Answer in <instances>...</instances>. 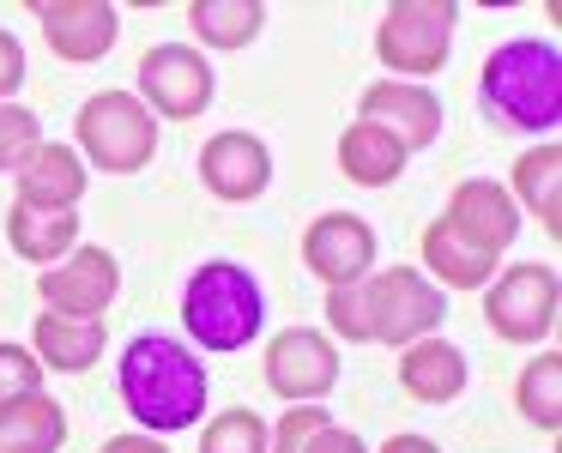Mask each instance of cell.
Returning a JSON list of instances; mask_svg holds the SVG:
<instances>
[{
    "mask_svg": "<svg viewBox=\"0 0 562 453\" xmlns=\"http://www.w3.org/2000/svg\"><path fill=\"white\" fill-rule=\"evenodd\" d=\"M122 399L151 435H176L206 417V363L164 332H139L122 351Z\"/></svg>",
    "mask_w": 562,
    "mask_h": 453,
    "instance_id": "6da1fadb",
    "label": "cell"
},
{
    "mask_svg": "<svg viewBox=\"0 0 562 453\" xmlns=\"http://www.w3.org/2000/svg\"><path fill=\"white\" fill-rule=\"evenodd\" d=\"M484 103L520 134H557L562 122V55L538 37H514L484 61Z\"/></svg>",
    "mask_w": 562,
    "mask_h": 453,
    "instance_id": "7a4b0ae2",
    "label": "cell"
},
{
    "mask_svg": "<svg viewBox=\"0 0 562 453\" xmlns=\"http://www.w3.org/2000/svg\"><path fill=\"white\" fill-rule=\"evenodd\" d=\"M260 320H267V296H260L255 272L236 260H206L182 291V327L206 351H243L255 344Z\"/></svg>",
    "mask_w": 562,
    "mask_h": 453,
    "instance_id": "3957f363",
    "label": "cell"
},
{
    "mask_svg": "<svg viewBox=\"0 0 562 453\" xmlns=\"http://www.w3.org/2000/svg\"><path fill=\"white\" fill-rule=\"evenodd\" d=\"M453 19H460L453 0H393L375 31L381 67H393V79H405V86L424 73H441L453 49Z\"/></svg>",
    "mask_w": 562,
    "mask_h": 453,
    "instance_id": "277c9868",
    "label": "cell"
},
{
    "mask_svg": "<svg viewBox=\"0 0 562 453\" xmlns=\"http://www.w3.org/2000/svg\"><path fill=\"white\" fill-rule=\"evenodd\" d=\"M79 146L91 163H103L110 175H134L158 151V115L134 98V91H98L79 110Z\"/></svg>",
    "mask_w": 562,
    "mask_h": 453,
    "instance_id": "5b68a950",
    "label": "cell"
},
{
    "mask_svg": "<svg viewBox=\"0 0 562 453\" xmlns=\"http://www.w3.org/2000/svg\"><path fill=\"white\" fill-rule=\"evenodd\" d=\"M357 291H363L369 339L393 344V351H405V344L429 339V332L441 327V315H448V296H441L436 284L424 279V272H412V267L375 272V279L357 284Z\"/></svg>",
    "mask_w": 562,
    "mask_h": 453,
    "instance_id": "8992f818",
    "label": "cell"
},
{
    "mask_svg": "<svg viewBox=\"0 0 562 453\" xmlns=\"http://www.w3.org/2000/svg\"><path fill=\"white\" fill-rule=\"evenodd\" d=\"M557 303H562L557 272L538 267V260H520V267H508L496 284H490L484 320H490V332L508 339V344H538V339H550V327H557Z\"/></svg>",
    "mask_w": 562,
    "mask_h": 453,
    "instance_id": "52a82bcc",
    "label": "cell"
},
{
    "mask_svg": "<svg viewBox=\"0 0 562 453\" xmlns=\"http://www.w3.org/2000/svg\"><path fill=\"white\" fill-rule=\"evenodd\" d=\"M218 79H212L206 55L188 49V43H158V49L139 55V103L151 115H170V122H194L212 103Z\"/></svg>",
    "mask_w": 562,
    "mask_h": 453,
    "instance_id": "ba28073f",
    "label": "cell"
},
{
    "mask_svg": "<svg viewBox=\"0 0 562 453\" xmlns=\"http://www.w3.org/2000/svg\"><path fill=\"white\" fill-rule=\"evenodd\" d=\"M37 291H43V303H49V315L103 320V308L122 291V267H115L110 248H74L61 267H43Z\"/></svg>",
    "mask_w": 562,
    "mask_h": 453,
    "instance_id": "9c48e42d",
    "label": "cell"
},
{
    "mask_svg": "<svg viewBox=\"0 0 562 453\" xmlns=\"http://www.w3.org/2000/svg\"><path fill=\"white\" fill-rule=\"evenodd\" d=\"M339 381V351H333L327 332H308V327H291L267 344V387L291 405H315L333 393Z\"/></svg>",
    "mask_w": 562,
    "mask_h": 453,
    "instance_id": "30bf717a",
    "label": "cell"
},
{
    "mask_svg": "<svg viewBox=\"0 0 562 453\" xmlns=\"http://www.w3.org/2000/svg\"><path fill=\"white\" fill-rule=\"evenodd\" d=\"M303 260L327 291L363 284V272L375 267V230H369L357 212H321L303 236Z\"/></svg>",
    "mask_w": 562,
    "mask_h": 453,
    "instance_id": "8fae6325",
    "label": "cell"
},
{
    "mask_svg": "<svg viewBox=\"0 0 562 453\" xmlns=\"http://www.w3.org/2000/svg\"><path fill=\"white\" fill-rule=\"evenodd\" d=\"M37 19H43L49 49L74 67L103 61L115 49V37H122V13L110 0H49V7H37Z\"/></svg>",
    "mask_w": 562,
    "mask_h": 453,
    "instance_id": "7c38bea8",
    "label": "cell"
},
{
    "mask_svg": "<svg viewBox=\"0 0 562 453\" xmlns=\"http://www.w3.org/2000/svg\"><path fill=\"white\" fill-rule=\"evenodd\" d=\"M200 182L212 188L218 200L243 206V200H260L272 182V151L260 146L255 134L231 127V134H212L206 151H200Z\"/></svg>",
    "mask_w": 562,
    "mask_h": 453,
    "instance_id": "4fadbf2b",
    "label": "cell"
},
{
    "mask_svg": "<svg viewBox=\"0 0 562 453\" xmlns=\"http://www.w3.org/2000/svg\"><path fill=\"white\" fill-rule=\"evenodd\" d=\"M363 122L381 127L387 139H400L405 158L424 146H436L441 134V103L429 98L424 86H405V79H375V86L363 91Z\"/></svg>",
    "mask_w": 562,
    "mask_h": 453,
    "instance_id": "5bb4252c",
    "label": "cell"
},
{
    "mask_svg": "<svg viewBox=\"0 0 562 453\" xmlns=\"http://www.w3.org/2000/svg\"><path fill=\"white\" fill-rule=\"evenodd\" d=\"M448 224L465 236L472 248H484V254H502V248L520 236V206H514L508 188L484 182V175H472V182H460L448 194Z\"/></svg>",
    "mask_w": 562,
    "mask_h": 453,
    "instance_id": "9a60e30c",
    "label": "cell"
},
{
    "mask_svg": "<svg viewBox=\"0 0 562 453\" xmlns=\"http://www.w3.org/2000/svg\"><path fill=\"white\" fill-rule=\"evenodd\" d=\"M400 387L417 405H448L465 393V356L448 339H417L400 351Z\"/></svg>",
    "mask_w": 562,
    "mask_h": 453,
    "instance_id": "2e32d148",
    "label": "cell"
},
{
    "mask_svg": "<svg viewBox=\"0 0 562 453\" xmlns=\"http://www.w3.org/2000/svg\"><path fill=\"white\" fill-rule=\"evenodd\" d=\"M13 175H19V200H25V206H74V200L86 194V163H79V151L49 146V139H43Z\"/></svg>",
    "mask_w": 562,
    "mask_h": 453,
    "instance_id": "e0dca14e",
    "label": "cell"
},
{
    "mask_svg": "<svg viewBox=\"0 0 562 453\" xmlns=\"http://www.w3.org/2000/svg\"><path fill=\"white\" fill-rule=\"evenodd\" d=\"M67 441V411L49 393H25V399L0 405V453H61Z\"/></svg>",
    "mask_w": 562,
    "mask_h": 453,
    "instance_id": "ac0fdd59",
    "label": "cell"
},
{
    "mask_svg": "<svg viewBox=\"0 0 562 453\" xmlns=\"http://www.w3.org/2000/svg\"><path fill=\"white\" fill-rule=\"evenodd\" d=\"M424 260H429V272H436L448 291H484V284L496 279V254L472 248L448 218H436V224L424 230Z\"/></svg>",
    "mask_w": 562,
    "mask_h": 453,
    "instance_id": "d6986e66",
    "label": "cell"
},
{
    "mask_svg": "<svg viewBox=\"0 0 562 453\" xmlns=\"http://www.w3.org/2000/svg\"><path fill=\"white\" fill-rule=\"evenodd\" d=\"M7 236L25 260H67L79 242V212L74 206H25L19 200L13 218H7Z\"/></svg>",
    "mask_w": 562,
    "mask_h": 453,
    "instance_id": "ffe728a7",
    "label": "cell"
},
{
    "mask_svg": "<svg viewBox=\"0 0 562 453\" xmlns=\"http://www.w3.org/2000/svg\"><path fill=\"white\" fill-rule=\"evenodd\" d=\"M339 170L351 175L357 188H387V182H400V170H405V146L387 139L381 127H369V122H351L339 134Z\"/></svg>",
    "mask_w": 562,
    "mask_h": 453,
    "instance_id": "44dd1931",
    "label": "cell"
},
{
    "mask_svg": "<svg viewBox=\"0 0 562 453\" xmlns=\"http://www.w3.org/2000/svg\"><path fill=\"white\" fill-rule=\"evenodd\" d=\"M514 194H520L526 212H538V224H544L550 236H562V146L557 139L532 146L514 163Z\"/></svg>",
    "mask_w": 562,
    "mask_h": 453,
    "instance_id": "7402d4cb",
    "label": "cell"
},
{
    "mask_svg": "<svg viewBox=\"0 0 562 453\" xmlns=\"http://www.w3.org/2000/svg\"><path fill=\"white\" fill-rule=\"evenodd\" d=\"M103 356V320H67V315H43L37 320V363L43 369H91Z\"/></svg>",
    "mask_w": 562,
    "mask_h": 453,
    "instance_id": "603a6c76",
    "label": "cell"
},
{
    "mask_svg": "<svg viewBox=\"0 0 562 453\" xmlns=\"http://www.w3.org/2000/svg\"><path fill=\"white\" fill-rule=\"evenodd\" d=\"M188 25L206 49H243V43L260 37L267 25V7L260 0H194L188 7Z\"/></svg>",
    "mask_w": 562,
    "mask_h": 453,
    "instance_id": "cb8c5ba5",
    "label": "cell"
},
{
    "mask_svg": "<svg viewBox=\"0 0 562 453\" xmlns=\"http://www.w3.org/2000/svg\"><path fill=\"white\" fill-rule=\"evenodd\" d=\"M514 399H520V417L532 429H544V435H557L562 429V356L544 351L526 363L520 387H514Z\"/></svg>",
    "mask_w": 562,
    "mask_h": 453,
    "instance_id": "d4e9b609",
    "label": "cell"
},
{
    "mask_svg": "<svg viewBox=\"0 0 562 453\" xmlns=\"http://www.w3.org/2000/svg\"><path fill=\"white\" fill-rule=\"evenodd\" d=\"M200 453H267V423L255 411H218L200 435Z\"/></svg>",
    "mask_w": 562,
    "mask_h": 453,
    "instance_id": "484cf974",
    "label": "cell"
},
{
    "mask_svg": "<svg viewBox=\"0 0 562 453\" xmlns=\"http://www.w3.org/2000/svg\"><path fill=\"white\" fill-rule=\"evenodd\" d=\"M43 146V122L37 110H19V103H0V170L13 175L31 151Z\"/></svg>",
    "mask_w": 562,
    "mask_h": 453,
    "instance_id": "4316f807",
    "label": "cell"
},
{
    "mask_svg": "<svg viewBox=\"0 0 562 453\" xmlns=\"http://www.w3.org/2000/svg\"><path fill=\"white\" fill-rule=\"evenodd\" d=\"M25 393H43V363L25 344H0V405L25 399Z\"/></svg>",
    "mask_w": 562,
    "mask_h": 453,
    "instance_id": "83f0119b",
    "label": "cell"
},
{
    "mask_svg": "<svg viewBox=\"0 0 562 453\" xmlns=\"http://www.w3.org/2000/svg\"><path fill=\"white\" fill-rule=\"evenodd\" d=\"M327 327L351 344H369V315H363V291H357V284L327 291Z\"/></svg>",
    "mask_w": 562,
    "mask_h": 453,
    "instance_id": "f1b7e54d",
    "label": "cell"
},
{
    "mask_svg": "<svg viewBox=\"0 0 562 453\" xmlns=\"http://www.w3.org/2000/svg\"><path fill=\"white\" fill-rule=\"evenodd\" d=\"M25 86V49H19L13 31H0V103Z\"/></svg>",
    "mask_w": 562,
    "mask_h": 453,
    "instance_id": "f546056e",
    "label": "cell"
},
{
    "mask_svg": "<svg viewBox=\"0 0 562 453\" xmlns=\"http://www.w3.org/2000/svg\"><path fill=\"white\" fill-rule=\"evenodd\" d=\"M303 453H363V441L351 435V429H333V423H321L315 435H308V448Z\"/></svg>",
    "mask_w": 562,
    "mask_h": 453,
    "instance_id": "4dcf8cb0",
    "label": "cell"
},
{
    "mask_svg": "<svg viewBox=\"0 0 562 453\" xmlns=\"http://www.w3.org/2000/svg\"><path fill=\"white\" fill-rule=\"evenodd\" d=\"M103 453H170V448H164L158 435H110V448H103Z\"/></svg>",
    "mask_w": 562,
    "mask_h": 453,
    "instance_id": "1f68e13d",
    "label": "cell"
},
{
    "mask_svg": "<svg viewBox=\"0 0 562 453\" xmlns=\"http://www.w3.org/2000/svg\"><path fill=\"white\" fill-rule=\"evenodd\" d=\"M381 453H436V441H429V435H393Z\"/></svg>",
    "mask_w": 562,
    "mask_h": 453,
    "instance_id": "d6a6232c",
    "label": "cell"
}]
</instances>
